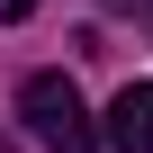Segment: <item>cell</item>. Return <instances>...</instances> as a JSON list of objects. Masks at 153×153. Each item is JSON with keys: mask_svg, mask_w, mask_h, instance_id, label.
I'll return each instance as SVG.
<instances>
[{"mask_svg": "<svg viewBox=\"0 0 153 153\" xmlns=\"http://www.w3.org/2000/svg\"><path fill=\"white\" fill-rule=\"evenodd\" d=\"M18 117L45 153H99V126L81 108V90L63 81V72H27V90H18Z\"/></svg>", "mask_w": 153, "mask_h": 153, "instance_id": "6da1fadb", "label": "cell"}, {"mask_svg": "<svg viewBox=\"0 0 153 153\" xmlns=\"http://www.w3.org/2000/svg\"><path fill=\"white\" fill-rule=\"evenodd\" d=\"M27 9H36V0H0V18H27Z\"/></svg>", "mask_w": 153, "mask_h": 153, "instance_id": "3957f363", "label": "cell"}, {"mask_svg": "<svg viewBox=\"0 0 153 153\" xmlns=\"http://www.w3.org/2000/svg\"><path fill=\"white\" fill-rule=\"evenodd\" d=\"M108 144H117V153H153V81H126V90H117Z\"/></svg>", "mask_w": 153, "mask_h": 153, "instance_id": "7a4b0ae2", "label": "cell"}]
</instances>
